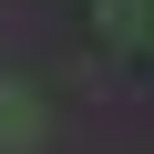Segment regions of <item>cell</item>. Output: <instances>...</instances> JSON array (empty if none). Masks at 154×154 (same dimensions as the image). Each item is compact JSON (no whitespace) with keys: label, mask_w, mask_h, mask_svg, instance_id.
Returning <instances> with one entry per match:
<instances>
[{"label":"cell","mask_w":154,"mask_h":154,"mask_svg":"<svg viewBox=\"0 0 154 154\" xmlns=\"http://www.w3.org/2000/svg\"><path fill=\"white\" fill-rule=\"evenodd\" d=\"M93 31H103L113 51H144V41H154V0H93Z\"/></svg>","instance_id":"6da1fadb"},{"label":"cell","mask_w":154,"mask_h":154,"mask_svg":"<svg viewBox=\"0 0 154 154\" xmlns=\"http://www.w3.org/2000/svg\"><path fill=\"white\" fill-rule=\"evenodd\" d=\"M0 144H41V103L21 82H0Z\"/></svg>","instance_id":"7a4b0ae2"}]
</instances>
